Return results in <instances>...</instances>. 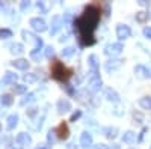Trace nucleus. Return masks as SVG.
I'll return each mask as SVG.
<instances>
[{"mask_svg":"<svg viewBox=\"0 0 151 149\" xmlns=\"http://www.w3.org/2000/svg\"><path fill=\"white\" fill-rule=\"evenodd\" d=\"M100 11L98 6L91 5L85 9L83 14L76 20V29L79 30V36H80V42L83 45H92L95 42L94 39V30L97 27V24L100 21Z\"/></svg>","mask_w":151,"mask_h":149,"instance_id":"obj_1","label":"nucleus"},{"mask_svg":"<svg viewBox=\"0 0 151 149\" xmlns=\"http://www.w3.org/2000/svg\"><path fill=\"white\" fill-rule=\"evenodd\" d=\"M50 71H52V77L55 80H59V81H67L71 74H73V69L67 68L62 62L59 60H53L52 62V66H50Z\"/></svg>","mask_w":151,"mask_h":149,"instance_id":"obj_2","label":"nucleus"},{"mask_svg":"<svg viewBox=\"0 0 151 149\" xmlns=\"http://www.w3.org/2000/svg\"><path fill=\"white\" fill-rule=\"evenodd\" d=\"M30 27L35 30V32H45L47 30V23L42 20V18H40V17H35V18H32L30 20Z\"/></svg>","mask_w":151,"mask_h":149,"instance_id":"obj_3","label":"nucleus"},{"mask_svg":"<svg viewBox=\"0 0 151 149\" xmlns=\"http://www.w3.org/2000/svg\"><path fill=\"white\" fill-rule=\"evenodd\" d=\"M122 50H124V45H122L121 42H113V44L106 45L104 53H106L107 56H116V54H119V53L122 51Z\"/></svg>","mask_w":151,"mask_h":149,"instance_id":"obj_4","label":"nucleus"},{"mask_svg":"<svg viewBox=\"0 0 151 149\" xmlns=\"http://www.w3.org/2000/svg\"><path fill=\"white\" fill-rule=\"evenodd\" d=\"M55 133L58 134V137H59V139L67 140V139H68V135H70V128H68V125H67V122L59 123V127L55 130Z\"/></svg>","mask_w":151,"mask_h":149,"instance_id":"obj_5","label":"nucleus"},{"mask_svg":"<svg viewBox=\"0 0 151 149\" xmlns=\"http://www.w3.org/2000/svg\"><path fill=\"white\" fill-rule=\"evenodd\" d=\"M101 78H100V76H97V72H92V76L89 77V89L92 92H97L100 88H101Z\"/></svg>","mask_w":151,"mask_h":149,"instance_id":"obj_6","label":"nucleus"},{"mask_svg":"<svg viewBox=\"0 0 151 149\" xmlns=\"http://www.w3.org/2000/svg\"><path fill=\"white\" fill-rule=\"evenodd\" d=\"M130 35H132V30H130L129 26H125V24H119V26L116 27V36L121 41L130 38Z\"/></svg>","mask_w":151,"mask_h":149,"instance_id":"obj_7","label":"nucleus"},{"mask_svg":"<svg viewBox=\"0 0 151 149\" xmlns=\"http://www.w3.org/2000/svg\"><path fill=\"white\" fill-rule=\"evenodd\" d=\"M121 65H122V60H121V59H118V57H112V59L107 60L106 69H107V71H115V69H118Z\"/></svg>","mask_w":151,"mask_h":149,"instance_id":"obj_8","label":"nucleus"},{"mask_svg":"<svg viewBox=\"0 0 151 149\" xmlns=\"http://www.w3.org/2000/svg\"><path fill=\"white\" fill-rule=\"evenodd\" d=\"M80 145H82V148H89V146L92 145V135L88 133V131H85V133L82 134V137H80Z\"/></svg>","mask_w":151,"mask_h":149,"instance_id":"obj_9","label":"nucleus"},{"mask_svg":"<svg viewBox=\"0 0 151 149\" xmlns=\"http://www.w3.org/2000/svg\"><path fill=\"white\" fill-rule=\"evenodd\" d=\"M15 142H17L18 145H21V146H27V145L30 143V135L26 134V133H20V134L17 135Z\"/></svg>","mask_w":151,"mask_h":149,"instance_id":"obj_10","label":"nucleus"},{"mask_svg":"<svg viewBox=\"0 0 151 149\" xmlns=\"http://www.w3.org/2000/svg\"><path fill=\"white\" fill-rule=\"evenodd\" d=\"M58 110L60 111V113H65V111H70L71 110V104L68 99H60V101L58 103Z\"/></svg>","mask_w":151,"mask_h":149,"instance_id":"obj_11","label":"nucleus"},{"mask_svg":"<svg viewBox=\"0 0 151 149\" xmlns=\"http://www.w3.org/2000/svg\"><path fill=\"white\" fill-rule=\"evenodd\" d=\"M6 128L11 131V130H14L15 127H17V123H18V116L17 115H11V116H8V119H6Z\"/></svg>","mask_w":151,"mask_h":149,"instance_id":"obj_12","label":"nucleus"},{"mask_svg":"<svg viewBox=\"0 0 151 149\" xmlns=\"http://www.w3.org/2000/svg\"><path fill=\"white\" fill-rule=\"evenodd\" d=\"M12 65H14L17 69H20V71H24V69L29 68V62H27L26 59H18V60L12 62Z\"/></svg>","mask_w":151,"mask_h":149,"instance_id":"obj_13","label":"nucleus"},{"mask_svg":"<svg viewBox=\"0 0 151 149\" xmlns=\"http://www.w3.org/2000/svg\"><path fill=\"white\" fill-rule=\"evenodd\" d=\"M62 27V18L60 17H53V23H52V35H55V33H58L59 32V29Z\"/></svg>","mask_w":151,"mask_h":149,"instance_id":"obj_14","label":"nucleus"},{"mask_svg":"<svg viewBox=\"0 0 151 149\" xmlns=\"http://www.w3.org/2000/svg\"><path fill=\"white\" fill-rule=\"evenodd\" d=\"M106 98L109 99V101H113V103H118L119 101V95L113 89H110V88L106 89Z\"/></svg>","mask_w":151,"mask_h":149,"instance_id":"obj_15","label":"nucleus"},{"mask_svg":"<svg viewBox=\"0 0 151 149\" xmlns=\"http://www.w3.org/2000/svg\"><path fill=\"white\" fill-rule=\"evenodd\" d=\"M134 140H136V134H134L133 131H127V133H124V135H122V142H124V143L132 145V143H134Z\"/></svg>","mask_w":151,"mask_h":149,"instance_id":"obj_16","label":"nucleus"},{"mask_svg":"<svg viewBox=\"0 0 151 149\" xmlns=\"http://www.w3.org/2000/svg\"><path fill=\"white\" fill-rule=\"evenodd\" d=\"M134 74H136L139 78H144V77L148 76V69H147L145 66H142V65H137V66L134 68Z\"/></svg>","mask_w":151,"mask_h":149,"instance_id":"obj_17","label":"nucleus"},{"mask_svg":"<svg viewBox=\"0 0 151 149\" xmlns=\"http://www.w3.org/2000/svg\"><path fill=\"white\" fill-rule=\"evenodd\" d=\"M88 63H89V66H91V69L94 72H97V69H98V59H97L95 54H91L89 57H88Z\"/></svg>","mask_w":151,"mask_h":149,"instance_id":"obj_18","label":"nucleus"},{"mask_svg":"<svg viewBox=\"0 0 151 149\" xmlns=\"http://www.w3.org/2000/svg\"><path fill=\"white\" fill-rule=\"evenodd\" d=\"M15 80H17V74H14V72H6L3 76V83L5 84H11V83L15 84Z\"/></svg>","mask_w":151,"mask_h":149,"instance_id":"obj_19","label":"nucleus"},{"mask_svg":"<svg viewBox=\"0 0 151 149\" xmlns=\"http://www.w3.org/2000/svg\"><path fill=\"white\" fill-rule=\"evenodd\" d=\"M0 103H2L3 106H12L14 98H12L11 93H5V95H2V98H0Z\"/></svg>","mask_w":151,"mask_h":149,"instance_id":"obj_20","label":"nucleus"},{"mask_svg":"<svg viewBox=\"0 0 151 149\" xmlns=\"http://www.w3.org/2000/svg\"><path fill=\"white\" fill-rule=\"evenodd\" d=\"M103 133H104V135H106V137H109V139H113V137L116 135L118 130H116L115 127H107V128H104V130H103Z\"/></svg>","mask_w":151,"mask_h":149,"instance_id":"obj_21","label":"nucleus"},{"mask_svg":"<svg viewBox=\"0 0 151 149\" xmlns=\"http://www.w3.org/2000/svg\"><path fill=\"white\" fill-rule=\"evenodd\" d=\"M139 104H141V107H144V108H151V98H148V96L141 98V99H139Z\"/></svg>","mask_w":151,"mask_h":149,"instance_id":"obj_22","label":"nucleus"},{"mask_svg":"<svg viewBox=\"0 0 151 149\" xmlns=\"http://www.w3.org/2000/svg\"><path fill=\"white\" fill-rule=\"evenodd\" d=\"M14 92L18 93V95H23V93L27 92V88H26V86H23V84H15L14 86Z\"/></svg>","mask_w":151,"mask_h":149,"instance_id":"obj_23","label":"nucleus"},{"mask_svg":"<svg viewBox=\"0 0 151 149\" xmlns=\"http://www.w3.org/2000/svg\"><path fill=\"white\" fill-rule=\"evenodd\" d=\"M0 38H2V39L12 38V32L9 29H0Z\"/></svg>","mask_w":151,"mask_h":149,"instance_id":"obj_24","label":"nucleus"},{"mask_svg":"<svg viewBox=\"0 0 151 149\" xmlns=\"http://www.w3.org/2000/svg\"><path fill=\"white\" fill-rule=\"evenodd\" d=\"M53 54H55V48H53L52 45H47V47H45V51H44V56H45L47 59H52Z\"/></svg>","mask_w":151,"mask_h":149,"instance_id":"obj_25","label":"nucleus"},{"mask_svg":"<svg viewBox=\"0 0 151 149\" xmlns=\"http://www.w3.org/2000/svg\"><path fill=\"white\" fill-rule=\"evenodd\" d=\"M11 53H17V54H20V53H23V45L21 44H14V45H11Z\"/></svg>","mask_w":151,"mask_h":149,"instance_id":"obj_26","label":"nucleus"},{"mask_svg":"<svg viewBox=\"0 0 151 149\" xmlns=\"http://www.w3.org/2000/svg\"><path fill=\"white\" fill-rule=\"evenodd\" d=\"M74 51H76V48H74V47H65L64 50H62V54H64L65 57H70V56L74 54Z\"/></svg>","mask_w":151,"mask_h":149,"instance_id":"obj_27","label":"nucleus"},{"mask_svg":"<svg viewBox=\"0 0 151 149\" xmlns=\"http://www.w3.org/2000/svg\"><path fill=\"white\" fill-rule=\"evenodd\" d=\"M147 18H148V14H145V12H137L136 14V20L139 23H145Z\"/></svg>","mask_w":151,"mask_h":149,"instance_id":"obj_28","label":"nucleus"},{"mask_svg":"<svg viewBox=\"0 0 151 149\" xmlns=\"http://www.w3.org/2000/svg\"><path fill=\"white\" fill-rule=\"evenodd\" d=\"M32 101H35V93H27L26 95V98L21 101V104L24 106V104H27V103H32Z\"/></svg>","mask_w":151,"mask_h":149,"instance_id":"obj_29","label":"nucleus"},{"mask_svg":"<svg viewBox=\"0 0 151 149\" xmlns=\"http://www.w3.org/2000/svg\"><path fill=\"white\" fill-rule=\"evenodd\" d=\"M21 35H23V38H24V39H29V41H32V39H33V35H32L30 32H27V30H23V32H21Z\"/></svg>","mask_w":151,"mask_h":149,"instance_id":"obj_30","label":"nucleus"},{"mask_svg":"<svg viewBox=\"0 0 151 149\" xmlns=\"http://www.w3.org/2000/svg\"><path fill=\"white\" fill-rule=\"evenodd\" d=\"M80 116H82V111H80V110H77L76 113H73V115H71V119H70V120H71V122H74V120H77Z\"/></svg>","mask_w":151,"mask_h":149,"instance_id":"obj_31","label":"nucleus"},{"mask_svg":"<svg viewBox=\"0 0 151 149\" xmlns=\"http://www.w3.org/2000/svg\"><path fill=\"white\" fill-rule=\"evenodd\" d=\"M24 80H26L27 83H32V81L36 80V77L33 76V74H26V76H24Z\"/></svg>","mask_w":151,"mask_h":149,"instance_id":"obj_32","label":"nucleus"},{"mask_svg":"<svg viewBox=\"0 0 151 149\" xmlns=\"http://www.w3.org/2000/svg\"><path fill=\"white\" fill-rule=\"evenodd\" d=\"M144 35H145V38L151 39V27H145L144 29Z\"/></svg>","mask_w":151,"mask_h":149,"instance_id":"obj_33","label":"nucleus"},{"mask_svg":"<svg viewBox=\"0 0 151 149\" xmlns=\"http://www.w3.org/2000/svg\"><path fill=\"white\" fill-rule=\"evenodd\" d=\"M29 6H30L29 2H23V3H21V9H23V11H24V9H27Z\"/></svg>","mask_w":151,"mask_h":149,"instance_id":"obj_34","label":"nucleus"},{"mask_svg":"<svg viewBox=\"0 0 151 149\" xmlns=\"http://www.w3.org/2000/svg\"><path fill=\"white\" fill-rule=\"evenodd\" d=\"M145 133H147V128H144V130H142V133L139 134V139H137V140H139V142H141V140L144 139V134H145Z\"/></svg>","mask_w":151,"mask_h":149,"instance_id":"obj_35","label":"nucleus"},{"mask_svg":"<svg viewBox=\"0 0 151 149\" xmlns=\"http://www.w3.org/2000/svg\"><path fill=\"white\" fill-rule=\"evenodd\" d=\"M94 149H107L104 145H97V146H94Z\"/></svg>","mask_w":151,"mask_h":149,"instance_id":"obj_36","label":"nucleus"},{"mask_svg":"<svg viewBox=\"0 0 151 149\" xmlns=\"http://www.w3.org/2000/svg\"><path fill=\"white\" fill-rule=\"evenodd\" d=\"M35 113H36V108H30L29 110V116H33Z\"/></svg>","mask_w":151,"mask_h":149,"instance_id":"obj_37","label":"nucleus"},{"mask_svg":"<svg viewBox=\"0 0 151 149\" xmlns=\"http://www.w3.org/2000/svg\"><path fill=\"white\" fill-rule=\"evenodd\" d=\"M110 149H119V146L118 145H112V148Z\"/></svg>","mask_w":151,"mask_h":149,"instance_id":"obj_38","label":"nucleus"},{"mask_svg":"<svg viewBox=\"0 0 151 149\" xmlns=\"http://www.w3.org/2000/svg\"><path fill=\"white\" fill-rule=\"evenodd\" d=\"M148 77H151V69H148Z\"/></svg>","mask_w":151,"mask_h":149,"instance_id":"obj_39","label":"nucleus"},{"mask_svg":"<svg viewBox=\"0 0 151 149\" xmlns=\"http://www.w3.org/2000/svg\"><path fill=\"white\" fill-rule=\"evenodd\" d=\"M0 131H2V123H0Z\"/></svg>","mask_w":151,"mask_h":149,"instance_id":"obj_40","label":"nucleus"},{"mask_svg":"<svg viewBox=\"0 0 151 149\" xmlns=\"http://www.w3.org/2000/svg\"><path fill=\"white\" fill-rule=\"evenodd\" d=\"M36 149H45V148H36Z\"/></svg>","mask_w":151,"mask_h":149,"instance_id":"obj_41","label":"nucleus"}]
</instances>
